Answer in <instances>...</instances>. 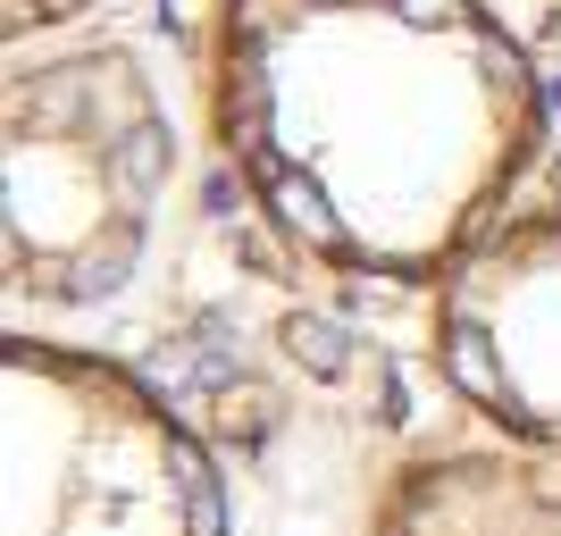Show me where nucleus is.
Masks as SVG:
<instances>
[{
    "label": "nucleus",
    "mask_w": 561,
    "mask_h": 536,
    "mask_svg": "<svg viewBox=\"0 0 561 536\" xmlns=\"http://www.w3.org/2000/svg\"><path fill=\"white\" fill-rule=\"evenodd\" d=\"M268 193H277V218L302 235V243H319V252H335V243H344V227H335V210L319 202V185H310V176L277 168V176H268Z\"/></svg>",
    "instance_id": "f257e3e1"
},
{
    "label": "nucleus",
    "mask_w": 561,
    "mask_h": 536,
    "mask_svg": "<svg viewBox=\"0 0 561 536\" xmlns=\"http://www.w3.org/2000/svg\"><path fill=\"white\" fill-rule=\"evenodd\" d=\"M285 352H294L310 377H335L352 361V352H344V327H328V319H285Z\"/></svg>",
    "instance_id": "f03ea898"
},
{
    "label": "nucleus",
    "mask_w": 561,
    "mask_h": 536,
    "mask_svg": "<svg viewBox=\"0 0 561 536\" xmlns=\"http://www.w3.org/2000/svg\"><path fill=\"white\" fill-rule=\"evenodd\" d=\"M160 168H168V135L151 126V117L117 135V176H126L135 193H151V185H160Z\"/></svg>",
    "instance_id": "7ed1b4c3"
},
{
    "label": "nucleus",
    "mask_w": 561,
    "mask_h": 536,
    "mask_svg": "<svg viewBox=\"0 0 561 536\" xmlns=\"http://www.w3.org/2000/svg\"><path fill=\"white\" fill-rule=\"evenodd\" d=\"M453 377H461L469 395L503 402V369H494V352H486V327H453Z\"/></svg>",
    "instance_id": "20e7f679"
},
{
    "label": "nucleus",
    "mask_w": 561,
    "mask_h": 536,
    "mask_svg": "<svg viewBox=\"0 0 561 536\" xmlns=\"http://www.w3.org/2000/svg\"><path fill=\"white\" fill-rule=\"evenodd\" d=\"M193 536H227V512H218V487L193 494Z\"/></svg>",
    "instance_id": "39448f33"
}]
</instances>
